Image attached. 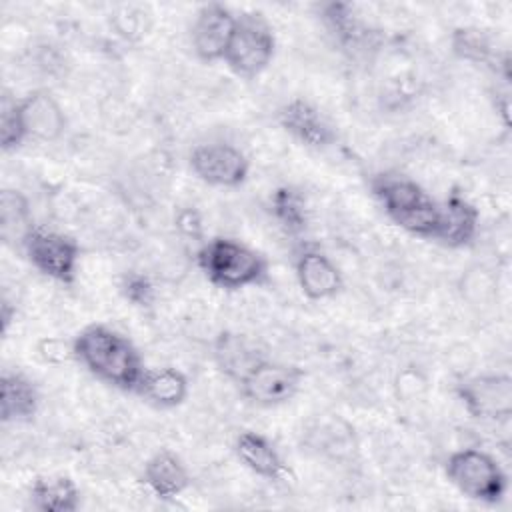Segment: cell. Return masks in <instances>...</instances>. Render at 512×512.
Returning <instances> with one entry per match:
<instances>
[{
	"mask_svg": "<svg viewBox=\"0 0 512 512\" xmlns=\"http://www.w3.org/2000/svg\"><path fill=\"white\" fill-rule=\"evenodd\" d=\"M276 36L272 24L258 10L238 14L236 28L224 54V64L240 78L260 76L274 60Z\"/></svg>",
	"mask_w": 512,
	"mask_h": 512,
	"instance_id": "cell-5",
	"label": "cell"
},
{
	"mask_svg": "<svg viewBox=\"0 0 512 512\" xmlns=\"http://www.w3.org/2000/svg\"><path fill=\"white\" fill-rule=\"evenodd\" d=\"M188 166L200 182L216 188H236L244 184L250 174V160L246 154L228 142L194 146Z\"/></svg>",
	"mask_w": 512,
	"mask_h": 512,
	"instance_id": "cell-8",
	"label": "cell"
},
{
	"mask_svg": "<svg viewBox=\"0 0 512 512\" xmlns=\"http://www.w3.org/2000/svg\"><path fill=\"white\" fill-rule=\"evenodd\" d=\"M294 274L302 294L314 302L334 298L344 286L336 262L316 246H302L296 252Z\"/></svg>",
	"mask_w": 512,
	"mask_h": 512,
	"instance_id": "cell-12",
	"label": "cell"
},
{
	"mask_svg": "<svg viewBox=\"0 0 512 512\" xmlns=\"http://www.w3.org/2000/svg\"><path fill=\"white\" fill-rule=\"evenodd\" d=\"M464 410L476 420H508L512 414V378L508 374H478L454 388Z\"/></svg>",
	"mask_w": 512,
	"mask_h": 512,
	"instance_id": "cell-9",
	"label": "cell"
},
{
	"mask_svg": "<svg viewBox=\"0 0 512 512\" xmlns=\"http://www.w3.org/2000/svg\"><path fill=\"white\" fill-rule=\"evenodd\" d=\"M12 320H16V306H12L6 298L2 300V306H0V326H2V334L8 332Z\"/></svg>",
	"mask_w": 512,
	"mask_h": 512,
	"instance_id": "cell-28",
	"label": "cell"
},
{
	"mask_svg": "<svg viewBox=\"0 0 512 512\" xmlns=\"http://www.w3.org/2000/svg\"><path fill=\"white\" fill-rule=\"evenodd\" d=\"M176 226L186 234V236H192V238H198L202 234V220L198 216L196 210L192 208H186L178 214L176 218Z\"/></svg>",
	"mask_w": 512,
	"mask_h": 512,
	"instance_id": "cell-27",
	"label": "cell"
},
{
	"mask_svg": "<svg viewBox=\"0 0 512 512\" xmlns=\"http://www.w3.org/2000/svg\"><path fill=\"white\" fill-rule=\"evenodd\" d=\"M40 408L38 386L22 372H4L0 378V420L28 422Z\"/></svg>",
	"mask_w": 512,
	"mask_h": 512,
	"instance_id": "cell-21",
	"label": "cell"
},
{
	"mask_svg": "<svg viewBox=\"0 0 512 512\" xmlns=\"http://www.w3.org/2000/svg\"><path fill=\"white\" fill-rule=\"evenodd\" d=\"M236 18L238 14L220 2H208L196 10L190 26V46L200 62L214 64L224 60Z\"/></svg>",
	"mask_w": 512,
	"mask_h": 512,
	"instance_id": "cell-10",
	"label": "cell"
},
{
	"mask_svg": "<svg viewBox=\"0 0 512 512\" xmlns=\"http://www.w3.org/2000/svg\"><path fill=\"white\" fill-rule=\"evenodd\" d=\"M270 212L278 228L288 236H300L308 228L310 210L300 188L284 184L270 194Z\"/></svg>",
	"mask_w": 512,
	"mask_h": 512,
	"instance_id": "cell-24",
	"label": "cell"
},
{
	"mask_svg": "<svg viewBox=\"0 0 512 512\" xmlns=\"http://www.w3.org/2000/svg\"><path fill=\"white\" fill-rule=\"evenodd\" d=\"M196 264L204 278L222 290L258 286L268 278L266 258L252 246L228 236L206 240L196 252Z\"/></svg>",
	"mask_w": 512,
	"mask_h": 512,
	"instance_id": "cell-3",
	"label": "cell"
},
{
	"mask_svg": "<svg viewBox=\"0 0 512 512\" xmlns=\"http://www.w3.org/2000/svg\"><path fill=\"white\" fill-rule=\"evenodd\" d=\"M276 120L288 136L306 148L324 150L336 142V130L330 120L304 98H292L280 106Z\"/></svg>",
	"mask_w": 512,
	"mask_h": 512,
	"instance_id": "cell-11",
	"label": "cell"
},
{
	"mask_svg": "<svg viewBox=\"0 0 512 512\" xmlns=\"http://www.w3.org/2000/svg\"><path fill=\"white\" fill-rule=\"evenodd\" d=\"M70 354L90 376L122 392H136L146 372L132 340L106 324L84 326L74 336Z\"/></svg>",
	"mask_w": 512,
	"mask_h": 512,
	"instance_id": "cell-1",
	"label": "cell"
},
{
	"mask_svg": "<svg viewBox=\"0 0 512 512\" xmlns=\"http://www.w3.org/2000/svg\"><path fill=\"white\" fill-rule=\"evenodd\" d=\"M80 500V488L64 474L38 476L30 484V504L38 512H76Z\"/></svg>",
	"mask_w": 512,
	"mask_h": 512,
	"instance_id": "cell-22",
	"label": "cell"
},
{
	"mask_svg": "<svg viewBox=\"0 0 512 512\" xmlns=\"http://www.w3.org/2000/svg\"><path fill=\"white\" fill-rule=\"evenodd\" d=\"M142 484L160 500H174L190 486V472L172 450L154 452L142 468Z\"/></svg>",
	"mask_w": 512,
	"mask_h": 512,
	"instance_id": "cell-16",
	"label": "cell"
},
{
	"mask_svg": "<svg viewBox=\"0 0 512 512\" xmlns=\"http://www.w3.org/2000/svg\"><path fill=\"white\" fill-rule=\"evenodd\" d=\"M480 228L478 208L458 190L448 192L440 204V224L436 240L448 248H464L474 242Z\"/></svg>",
	"mask_w": 512,
	"mask_h": 512,
	"instance_id": "cell-14",
	"label": "cell"
},
{
	"mask_svg": "<svg viewBox=\"0 0 512 512\" xmlns=\"http://www.w3.org/2000/svg\"><path fill=\"white\" fill-rule=\"evenodd\" d=\"M320 18L334 38V42L350 52L358 54L368 48L370 44V28L358 18L354 6L348 2H328L320 6Z\"/></svg>",
	"mask_w": 512,
	"mask_h": 512,
	"instance_id": "cell-20",
	"label": "cell"
},
{
	"mask_svg": "<svg viewBox=\"0 0 512 512\" xmlns=\"http://www.w3.org/2000/svg\"><path fill=\"white\" fill-rule=\"evenodd\" d=\"M448 482L480 504H500L508 492V476L500 462L480 448L454 450L444 464Z\"/></svg>",
	"mask_w": 512,
	"mask_h": 512,
	"instance_id": "cell-4",
	"label": "cell"
},
{
	"mask_svg": "<svg viewBox=\"0 0 512 512\" xmlns=\"http://www.w3.org/2000/svg\"><path fill=\"white\" fill-rule=\"evenodd\" d=\"M232 450L244 468H248L252 474L264 480L280 482L286 480L290 474V468L284 462L278 448L274 446V442L260 432L242 430L234 438Z\"/></svg>",
	"mask_w": 512,
	"mask_h": 512,
	"instance_id": "cell-15",
	"label": "cell"
},
{
	"mask_svg": "<svg viewBox=\"0 0 512 512\" xmlns=\"http://www.w3.org/2000/svg\"><path fill=\"white\" fill-rule=\"evenodd\" d=\"M34 228L28 198L16 188H4L0 192V236L4 244L22 248Z\"/></svg>",
	"mask_w": 512,
	"mask_h": 512,
	"instance_id": "cell-23",
	"label": "cell"
},
{
	"mask_svg": "<svg viewBox=\"0 0 512 512\" xmlns=\"http://www.w3.org/2000/svg\"><path fill=\"white\" fill-rule=\"evenodd\" d=\"M136 394L156 408L170 410L184 404L190 394V380L180 368L174 366L146 368Z\"/></svg>",
	"mask_w": 512,
	"mask_h": 512,
	"instance_id": "cell-19",
	"label": "cell"
},
{
	"mask_svg": "<svg viewBox=\"0 0 512 512\" xmlns=\"http://www.w3.org/2000/svg\"><path fill=\"white\" fill-rule=\"evenodd\" d=\"M304 370L296 364L264 358L238 384L240 394L254 406L276 408L290 402L302 388Z\"/></svg>",
	"mask_w": 512,
	"mask_h": 512,
	"instance_id": "cell-7",
	"label": "cell"
},
{
	"mask_svg": "<svg viewBox=\"0 0 512 512\" xmlns=\"http://www.w3.org/2000/svg\"><path fill=\"white\" fill-rule=\"evenodd\" d=\"M212 358L216 368L230 378L232 382L240 384L244 376L258 366L266 356L262 350L244 334L238 332H220L212 344Z\"/></svg>",
	"mask_w": 512,
	"mask_h": 512,
	"instance_id": "cell-18",
	"label": "cell"
},
{
	"mask_svg": "<svg viewBox=\"0 0 512 512\" xmlns=\"http://www.w3.org/2000/svg\"><path fill=\"white\" fill-rule=\"evenodd\" d=\"M450 48H452L454 56H458L464 62H470L476 66H486L496 74L502 72L504 80L508 82V78H510L508 54L506 52L502 56L498 54L496 42L486 30H482L478 26H458L450 34Z\"/></svg>",
	"mask_w": 512,
	"mask_h": 512,
	"instance_id": "cell-17",
	"label": "cell"
},
{
	"mask_svg": "<svg viewBox=\"0 0 512 512\" xmlns=\"http://www.w3.org/2000/svg\"><path fill=\"white\" fill-rule=\"evenodd\" d=\"M370 188L390 222L410 236L436 240L440 204L416 180L384 172L372 178Z\"/></svg>",
	"mask_w": 512,
	"mask_h": 512,
	"instance_id": "cell-2",
	"label": "cell"
},
{
	"mask_svg": "<svg viewBox=\"0 0 512 512\" xmlns=\"http://www.w3.org/2000/svg\"><path fill=\"white\" fill-rule=\"evenodd\" d=\"M26 140L28 136L20 118L18 98L10 92H4L0 100V146L4 152H14Z\"/></svg>",
	"mask_w": 512,
	"mask_h": 512,
	"instance_id": "cell-25",
	"label": "cell"
},
{
	"mask_svg": "<svg viewBox=\"0 0 512 512\" xmlns=\"http://www.w3.org/2000/svg\"><path fill=\"white\" fill-rule=\"evenodd\" d=\"M118 290L126 302L136 308H150L156 302L154 282L144 272H124L118 282Z\"/></svg>",
	"mask_w": 512,
	"mask_h": 512,
	"instance_id": "cell-26",
	"label": "cell"
},
{
	"mask_svg": "<svg viewBox=\"0 0 512 512\" xmlns=\"http://www.w3.org/2000/svg\"><path fill=\"white\" fill-rule=\"evenodd\" d=\"M18 110L28 138L56 142L66 132L68 120L60 102L48 90H30L18 96Z\"/></svg>",
	"mask_w": 512,
	"mask_h": 512,
	"instance_id": "cell-13",
	"label": "cell"
},
{
	"mask_svg": "<svg viewBox=\"0 0 512 512\" xmlns=\"http://www.w3.org/2000/svg\"><path fill=\"white\" fill-rule=\"evenodd\" d=\"M22 250L32 268L52 282L62 286L76 282L82 250L72 236L36 226L24 240Z\"/></svg>",
	"mask_w": 512,
	"mask_h": 512,
	"instance_id": "cell-6",
	"label": "cell"
}]
</instances>
